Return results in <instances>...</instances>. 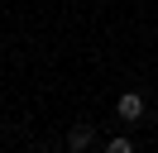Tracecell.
<instances>
[{
  "instance_id": "obj_3",
  "label": "cell",
  "mask_w": 158,
  "mask_h": 153,
  "mask_svg": "<svg viewBox=\"0 0 158 153\" xmlns=\"http://www.w3.org/2000/svg\"><path fill=\"white\" fill-rule=\"evenodd\" d=\"M106 148H110V153H129V148H134V143H129V139H125V134H115V139H110V143H106Z\"/></svg>"
},
{
  "instance_id": "obj_2",
  "label": "cell",
  "mask_w": 158,
  "mask_h": 153,
  "mask_svg": "<svg viewBox=\"0 0 158 153\" xmlns=\"http://www.w3.org/2000/svg\"><path fill=\"white\" fill-rule=\"evenodd\" d=\"M91 139H96V134H91V124H77V129L67 134V148H77V153H81V148H91Z\"/></svg>"
},
{
  "instance_id": "obj_1",
  "label": "cell",
  "mask_w": 158,
  "mask_h": 153,
  "mask_svg": "<svg viewBox=\"0 0 158 153\" xmlns=\"http://www.w3.org/2000/svg\"><path fill=\"white\" fill-rule=\"evenodd\" d=\"M115 110H120V120H139V115H144V96H139V91H125L115 101Z\"/></svg>"
}]
</instances>
